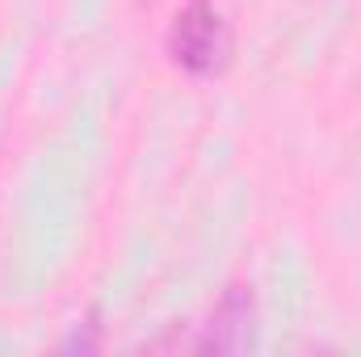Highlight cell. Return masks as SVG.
<instances>
[{
    "label": "cell",
    "instance_id": "1",
    "mask_svg": "<svg viewBox=\"0 0 361 357\" xmlns=\"http://www.w3.org/2000/svg\"><path fill=\"white\" fill-rule=\"evenodd\" d=\"M169 55L193 76H214L231 59V25L214 0H189L169 25Z\"/></svg>",
    "mask_w": 361,
    "mask_h": 357
},
{
    "label": "cell",
    "instance_id": "2",
    "mask_svg": "<svg viewBox=\"0 0 361 357\" xmlns=\"http://www.w3.org/2000/svg\"><path fill=\"white\" fill-rule=\"evenodd\" d=\"M252 341H257V298H252V286H231L219 298V307H214L197 349H206V353L210 349L214 353H244V349H252Z\"/></svg>",
    "mask_w": 361,
    "mask_h": 357
}]
</instances>
